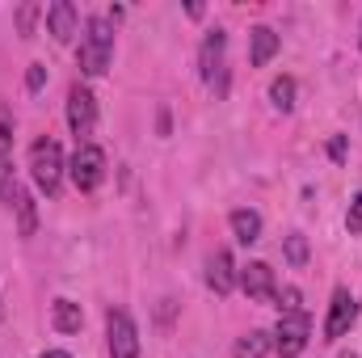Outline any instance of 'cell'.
Wrapping results in <instances>:
<instances>
[{
	"label": "cell",
	"mask_w": 362,
	"mask_h": 358,
	"mask_svg": "<svg viewBox=\"0 0 362 358\" xmlns=\"http://www.w3.org/2000/svg\"><path fill=\"white\" fill-rule=\"evenodd\" d=\"M346 228H350V236H362V190L350 198V211H346Z\"/></svg>",
	"instance_id": "44dd1931"
},
{
	"label": "cell",
	"mask_w": 362,
	"mask_h": 358,
	"mask_svg": "<svg viewBox=\"0 0 362 358\" xmlns=\"http://www.w3.org/2000/svg\"><path fill=\"white\" fill-rule=\"evenodd\" d=\"M38 13H47V8L34 4V0L17 8V34H21V38H34V21H38Z\"/></svg>",
	"instance_id": "ffe728a7"
},
{
	"label": "cell",
	"mask_w": 362,
	"mask_h": 358,
	"mask_svg": "<svg viewBox=\"0 0 362 358\" xmlns=\"http://www.w3.org/2000/svg\"><path fill=\"white\" fill-rule=\"evenodd\" d=\"M358 42H362V38H358Z\"/></svg>",
	"instance_id": "83f0119b"
},
{
	"label": "cell",
	"mask_w": 362,
	"mask_h": 358,
	"mask_svg": "<svg viewBox=\"0 0 362 358\" xmlns=\"http://www.w3.org/2000/svg\"><path fill=\"white\" fill-rule=\"evenodd\" d=\"M274 308H278V312H299V291H295V287H282L278 299H274Z\"/></svg>",
	"instance_id": "7402d4cb"
},
{
	"label": "cell",
	"mask_w": 362,
	"mask_h": 358,
	"mask_svg": "<svg viewBox=\"0 0 362 358\" xmlns=\"http://www.w3.org/2000/svg\"><path fill=\"white\" fill-rule=\"evenodd\" d=\"M0 321H4V295H0Z\"/></svg>",
	"instance_id": "484cf974"
},
{
	"label": "cell",
	"mask_w": 362,
	"mask_h": 358,
	"mask_svg": "<svg viewBox=\"0 0 362 358\" xmlns=\"http://www.w3.org/2000/svg\"><path fill=\"white\" fill-rule=\"evenodd\" d=\"M341 358H358V354H354V350H346V354H341Z\"/></svg>",
	"instance_id": "4316f807"
},
{
	"label": "cell",
	"mask_w": 362,
	"mask_h": 358,
	"mask_svg": "<svg viewBox=\"0 0 362 358\" xmlns=\"http://www.w3.org/2000/svg\"><path fill=\"white\" fill-rule=\"evenodd\" d=\"M236 282L245 287V295H249L253 304H274V299H278V278H274V270L266 266V262H249V266H240Z\"/></svg>",
	"instance_id": "ba28073f"
},
{
	"label": "cell",
	"mask_w": 362,
	"mask_h": 358,
	"mask_svg": "<svg viewBox=\"0 0 362 358\" xmlns=\"http://www.w3.org/2000/svg\"><path fill=\"white\" fill-rule=\"evenodd\" d=\"M64 148L47 135V139H38L34 148H30V178H34V185L47 194V198H55L59 194V185H64Z\"/></svg>",
	"instance_id": "7a4b0ae2"
},
{
	"label": "cell",
	"mask_w": 362,
	"mask_h": 358,
	"mask_svg": "<svg viewBox=\"0 0 362 358\" xmlns=\"http://www.w3.org/2000/svg\"><path fill=\"white\" fill-rule=\"evenodd\" d=\"M51 325H55L59 333H81V325H85L81 304H72V299H55V304H51Z\"/></svg>",
	"instance_id": "9a60e30c"
},
{
	"label": "cell",
	"mask_w": 362,
	"mask_h": 358,
	"mask_svg": "<svg viewBox=\"0 0 362 358\" xmlns=\"http://www.w3.org/2000/svg\"><path fill=\"white\" fill-rule=\"evenodd\" d=\"M278 47H282V38L274 34L270 25H253L249 30V64L253 68H266L274 55H278Z\"/></svg>",
	"instance_id": "4fadbf2b"
},
{
	"label": "cell",
	"mask_w": 362,
	"mask_h": 358,
	"mask_svg": "<svg viewBox=\"0 0 362 358\" xmlns=\"http://www.w3.org/2000/svg\"><path fill=\"white\" fill-rule=\"evenodd\" d=\"M270 337H274V350L282 358H299L303 346H308V337H312V316H308L303 308H299V312H282Z\"/></svg>",
	"instance_id": "277c9868"
},
{
	"label": "cell",
	"mask_w": 362,
	"mask_h": 358,
	"mask_svg": "<svg viewBox=\"0 0 362 358\" xmlns=\"http://www.w3.org/2000/svg\"><path fill=\"white\" fill-rule=\"evenodd\" d=\"M68 173H72V185H76L81 194H93V190L105 181V152H101L97 144H81L76 156L68 161Z\"/></svg>",
	"instance_id": "8992f818"
},
{
	"label": "cell",
	"mask_w": 362,
	"mask_h": 358,
	"mask_svg": "<svg viewBox=\"0 0 362 358\" xmlns=\"http://www.w3.org/2000/svg\"><path fill=\"white\" fill-rule=\"evenodd\" d=\"M228 224H232V236H236L240 245H257V241H262V215H257V211L240 207V211L228 215Z\"/></svg>",
	"instance_id": "5bb4252c"
},
{
	"label": "cell",
	"mask_w": 362,
	"mask_h": 358,
	"mask_svg": "<svg viewBox=\"0 0 362 358\" xmlns=\"http://www.w3.org/2000/svg\"><path fill=\"white\" fill-rule=\"evenodd\" d=\"M206 287H211L215 295H232V287H236V266H232V253H228V249H215V253L206 258Z\"/></svg>",
	"instance_id": "7c38bea8"
},
{
	"label": "cell",
	"mask_w": 362,
	"mask_h": 358,
	"mask_svg": "<svg viewBox=\"0 0 362 358\" xmlns=\"http://www.w3.org/2000/svg\"><path fill=\"white\" fill-rule=\"evenodd\" d=\"M42 85H47V64H30V72H25V89L38 93Z\"/></svg>",
	"instance_id": "603a6c76"
},
{
	"label": "cell",
	"mask_w": 362,
	"mask_h": 358,
	"mask_svg": "<svg viewBox=\"0 0 362 358\" xmlns=\"http://www.w3.org/2000/svg\"><path fill=\"white\" fill-rule=\"evenodd\" d=\"M38 358H72L68 350H47V354H38Z\"/></svg>",
	"instance_id": "d4e9b609"
},
{
	"label": "cell",
	"mask_w": 362,
	"mask_h": 358,
	"mask_svg": "<svg viewBox=\"0 0 362 358\" xmlns=\"http://www.w3.org/2000/svg\"><path fill=\"white\" fill-rule=\"evenodd\" d=\"M274 350V337L266 329H249L236 346H232V358H266Z\"/></svg>",
	"instance_id": "2e32d148"
},
{
	"label": "cell",
	"mask_w": 362,
	"mask_h": 358,
	"mask_svg": "<svg viewBox=\"0 0 362 358\" xmlns=\"http://www.w3.org/2000/svg\"><path fill=\"white\" fill-rule=\"evenodd\" d=\"M329 156H333V161H346V139H341V135L329 139Z\"/></svg>",
	"instance_id": "cb8c5ba5"
},
{
	"label": "cell",
	"mask_w": 362,
	"mask_h": 358,
	"mask_svg": "<svg viewBox=\"0 0 362 358\" xmlns=\"http://www.w3.org/2000/svg\"><path fill=\"white\" fill-rule=\"evenodd\" d=\"M282 253H286L291 266H308V236H303V232H291V236L282 241Z\"/></svg>",
	"instance_id": "d6986e66"
},
{
	"label": "cell",
	"mask_w": 362,
	"mask_h": 358,
	"mask_svg": "<svg viewBox=\"0 0 362 358\" xmlns=\"http://www.w3.org/2000/svg\"><path fill=\"white\" fill-rule=\"evenodd\" d=\"M76 59H81L85 76H105L110 72V64H114V25H110V17H89L85 21Z\"/></svg>",
	"instance_id": "6da1fadb"
},
{
	"label": "cell",
	"mask_w": 362,
	"mask_h": 358,
	"mask_svg": "<svg viewBox=\"0 0 362 358\" xmlns=\"http://www.w3.org/2000/svg\"><path fill=\"white\" fill-rule=\"evenodd\" d=\"M354 321H358V299L346 291V287H337L333 291V304H329V321H325V337L329 342H337V337H346L350 329H354Z\"/></svg>",
	"instance_id": "9c48e42d"
},
{
	"label": "cell",
	"mask_w": 362,
	"mask_h": 358,
	"mask_svg": "<svg viewBox=\"0 0 362 358\" xmlns=\"http://www.w3.org/2000/svg\"><path fill=\"white\" fill-rule=\"evenodd\" d=\"M68 127L76 135V148L89 144L93 127H97V97L89 85H72V93H68Z\"/></svg>",
	"instance_id": "52a82bcc"
},
{
	"label": "cell",
	"mask_w": 362,
	"mask_h": 358,
	"mask_svg": "<svg viewBox=\"0 0 362 358\" xmlns=\"http://www.w3.org/2000/svg\"><path fill=\"white\" fill-rule=\"evenodd\" d=\"M17 190L21 185H17V173H13V127L0 114V202H13Z\"/></svg>",
	"instance_id": "30bf717a"
},
{
	"label": "cell",
	"mask_w": 362,
	"mask_h": 358,
	"mask_svg": "<svg viewBox=\"0 0 362 358\" xmlns=\"http://www.w3.org/2000/svg\"><path fill=\"white\" fill-rule=\"evenodd\" d=\"M198 72H202V85L215 93V97H223L228 93V34L215 25L206 38H202V47H198Z\"/></svg>",
	"instance_id": "3957f363"
},
{
	"label": "cell",
	"mask_w": 362,
	"mask_h": 358,
	"mask_svg": "<svg viewBox=\"0 0 362 358\" xmlns=\"http://www.w3.org/2000/svg\"><path fill=\"white\" fill-rule=\"evenodd\" d=\"M270 101H274V110H295V81L291 76H274V85H270Z\"/></svg>",
	"instance_id": "ac0fdd59"
},
{
	"label": "cell",
	"mask_w": 362,
	"mask_h": 358,
	"mask_svg": "<svg viewBox=\"0 0 362 358\" xmlns=\"http://www.w3.org/2000/svg\"><path fill=\"white\" fill-rule=\"evenodd\" d=\"M76 4L72 0H55V4H47V34L55 38V42H72V34H76Z\"/></svg>",
	"instance_id": "8fae6325"
},
{
	"label": "cell",
	"mask_w": 362,
	"mask_h": 358,
	"mask_svg": "<svg viewBox=\"0 0 362 358\" xmlns=\"http://www.w3.org/2000/svg\"><path fill=\"white\" fill-rule=\"evenodd\" d=\"M13 207H17V232H21V236H34V228H38V207H34V198H30L25 190H17Z\"/></svg>",
	"instance_id": "e0dca14e"
},
{
	"label": "cell",
	"mask_w": 362,
	"mask_h": 358,
	"mask_svg": "<svg viewBox=\"0 0 362 358\" xmlns=\"http://www.w3.org/2000/svg\"><path fill=\"white\" fill-rule=\"evenodd\" d=\"M105 350H110V358H139V329L127 308L105 312Z\"/></svg>",
	"instance_id": "5b68a950"
}]
</instances>
